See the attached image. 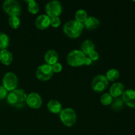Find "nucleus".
Returning <instances> with one entry per match:
<instances>
[{
    "mask_svg": "<svg viewBox=\"0 0 135 135\" xmlns=\"http://www.w3.org/2000/svg\"><path fill=\"white\" fill-rule=\"evenodd\" d=\"M26 92L22 89H15L11 91L7 96V100L9 104L17 108H22L26 102Z\"/></svg>",
    "mask_w": 135,
    "mask_h": 135,
    "instance_id": "f257e3e1",
    "label": "nucleus"
},
{
    "mask_svg": "<svg viewBox=\"0 0 135 135\" xmlns=\"http://www.w3.org/2000/svg\"><path fill=\"white\" fill-rule=\"evenodd\" d=\"M84 26L83 23L79 22L76 20L69 21L63 26V32L71 38H79L81 34Z\"/></svg>",
    "mask_w": 135,
    "mask_h": 135,
    "instance_id": "f03ea898",
    "label": "nucleus"
},
{
    "mask_svg": "<svg viewBox=\"0 0 135 135\" xmlns=\"http://www.w3.org/2000/svg\"><path fill=\"white\" fill-rule=\"evenodd\" d=\"M86 55L80 50H73L68 54L67 61L69 65L72 67H80L84 65Z\"/></svg>",
    "mask_w": 135,
    "mask_h": 135,
    "instance_id": "7ed1b4c3",
    "label": "nucleus"
},
{
    "mask_svg": "<svg viewBox=\"0 0 135 135\" xmlns=\"http://www.w3.org/2000/svg\"><path fill=\"white\" fill-rule=\"evenodd\" d=\"M59 117L61 122L69 127L73 126L76 121V113L72 108H65L62 109L59 113Z\"/></svg>",
    "mask_w": 135,
    "mask_h": 135,
    "instance_id": "20e7f679",
    "label": "nucleus"
},
{
    "mask_svg": "<svg viewBox=\"0 0 135 135\" xmlns=\"http://www.w3.org/2000/svg\"><path fill=\"white\" fill-rule=\"evenodd\" d=\"M4 11L10 17H18L21 13V7L15 0H6L3 3Z\"/></svg>",
    "mask_w": 135,
    "mask_h": 135,
    "instance_id": "39448f33",
    "label": "nucleus"
},
{
    "mask_svg": "<svg viewBox=\"0 0 135 135\" xmlns=\"http://www.w3.org/2000/svg\"><path fill=\"white\" fill-rule=\"evenodd\" d=\"M3 86L7 91L14 90L17 89L18 85V78L17 75L12 72H8L4 75L2 80Z\"/></svg>",
    "mask_w": 135,
    "mask_h": 135,
    "instance_id": "423d86ee",
    "label": "nucleus"
},
{
    "mask_svg": "<svg viewBox=\"0 0 135 135\" xmlns=\"http://www.w3.org/2000/svg\"><path fill=\"white\" fill-rule=\"evenodd\" d=\"M54 75L52 67L48 64H43L40 65L36 71V76L38 80L41 81H46L51 79Z\"/></svg>",
    "mask_w": 135,
    "mask_h": 135,
    "instance_id": "0eeeda50",
    "label": "nucleus"
},
{
    "mask_svg": "<svg viewBox=\"0 0 135 135\" xmlns=\"http://www.w3.org/2000/svg\"><path fill=\"white\" fill-rule=\"evenodd\" d=\"M108 84L109 81L105 76L103 75H98L92 79V88L94 92L100 93L106 89Z\"/></svg>",
    "mask_w": 135,
    "mask_h": 135,
    "instance_id": "6e6552de",
    "label": "nucleus"
},
{
    "mask_svg": "<svg viewBox=\"0 0 135 135\" xmlns=\"http://www.w3.org/2000/svg\"><path fill=\"white\" fill-rule=\"evenodd\" d=\"M46 12L50 18L59 17L62 12L61 3L56 0L50 1L46 5Z\"/></svg>",
    "mask_w": 135,
    "mask_h": 135,
    "instance_id": "1a4fd4ad",
    "label": "nucleus"
},
{
    "mask_svg": "<svg viewBox=\"0 0 135 135\" xmlns=\"http://www.w3.org/2000/svg\"><path fill=\"white\" fill-rule=\"evenodd\" d=\"M26 104L32 109H38L42 105V98L38 93H30L26 98Z\"/></svg>",
    "mask_w": 135,
    "mask_h": 135,
    "instance_id": "9d476101",
    "label": "nucleus"
},
{
    "mask_svg": "<svg viewBox=\"0 0 135 135\" xmlns=\"http://www.w3.org/2000/svg\"><path fill=\"white\" fill-rule=\"evenodd\" d=\"M121 98L128 107L135 108V90L128 89L125 90Z\"/></svg>",
    "mask_w": 135,
    "mask_h": 135,
    "instance_id": "9b49d317",
    "label": "nucleus"
},
{
    "mask_svg": "<svg viewBox=\"0 0 135 135\" xmlns=\"http://www.w3.org/2000/svg\"><path fill=\"white\" fill-rule=\"evenodd\" d=\"M125 86L121 83H115L111 86L109 94L114 98H119L125 92Z\"/></svg>",
    "mask_w": 135,
    "mask_h": 135,
    "instance_id": "f8f14e48",
    "label": "nucleus"
},
{
    "mask_svg": "<svg viewBox=\"0 0 135 135\" xmlns=\"http://www.w3.org/2000/svg\"><path fill=\"white\" fill-rule=\"evenodd\" d=\"M35 25L38 29L45 30L50 26V18L47 15H41L36 19Z\"/></svg>",
    "mask_w": 135,
    "mask_h": 135,
    "instance_id": "ddd939ff",
    "label": "nucleus"
},
{
    "mask_svg": "<svg viewBox=\"0 0 135 135\" xmlns=\"http://www.w3.org/2000/svg\"><path fill=\"white\" fill-rule=\"evenodd\" d=\"M58 58H59L58 54L56 51L53 50H48L44 55V59L45 61L46 62V64H48L51 66L57 63Z\"/></svg>",
    "mask_w": 135,
    "mask_h": 135,
    "instance_id": "4468645a",
    "label": "nucleus"
},
{
    "mask_svg": "<svg viewBox=\"0 0 135 135\" xmlns=\"http://www.w3.org/2000/svg\"><path fill=\"white\" fill-rule=\"evenodd\" d=\"M83 25L87 30H92L100 26V21L94 17H88Z\"/></svg>",
    "mask_w": 135,
    "mask_h": 135,
    "instance_id": "2eb2a0df",
    "label": "nucleus"
},
{
    "mask_svg": "<svg viewBox=\"0 0 135 135\" xmlns=\"http://www.w3.org/2000/svg\"><path fill=\"white\" fill-rule=\"evenodd\" d=\"M13 54L7 50H1L0 51V61L5 65H9L13 61Z\"/></svg>",
    "mask_w": 135,
    "mask_h": 135,
    "instance_id": "dca6fc26",
    "label": "nucleus"
},
{
    "mask_svg": "<svg viewBox=\"0 0 135 135\" xmlns=\"http://www.w3.org/2000/svg\"><path fill=\"white\" fill-rule=\"evenodd\" d=\"M47 109L51 113L57 114V113H60L63 108H62V105L59 102L55 100H51L47 103Z\"/></svg>",
    "mask_w": 135,
    "mask_h": 135,
    "instance_id": "f3484780",
    "label": "nucleus"
},
{
    "mask_svg": "<svg viewBox=\"0 0 135 135\" xmlns=\"http://www.w3.org/2000/svg\"><path fill=\"white\" fill-rule=\"evenodd\" d=\"M81 50L80 51L83 52L85 55H88L92 51L94 50L95 45L93 42L90 40H86L83 42L81 44Z\"/></svg>",
    "mask_w": 135,
    "mask_h": 135,
    "instance_id": "a211bd4d",
    "label": "nucleus"
},
{
    "mask_svg": "<svg viewBox=\"0 0 135 135\" xmlns=\"http://www.w3.org/2000/svg\"><path fill=\"white\" fill-rule=\"evenodd\" d=\"M120 76L119 71L118 70L115 69H112L108 71L106 73V75L105 77L108 79V81H115L117 79H119Z\"/></svg>",
    "mask_w": 135,
    "mask_h": 135,
    "instance_id": "6ab92c4d",
    "label": "nucleus"
},
{
    "mask_svg": "<svg viewBox=\"0 0 135 135\" xmlns=\"http://www.w3.org/2000/svg\"><path fill=\"white\" fill-rule=\"evenodd\" d=\"M9 45V36L5 33L0 32V50H7Z\"/></svg>",
    "mask_w": 135,
    "mask_h": 135,
    "instance_id": "aec40b11",
    "label": "nucleus"
},
{
    "mask_svg": "<svg viewBox=\"0 0 135 135\" xmlns=\"http://www.w3.org/2000/svg\"><path fill=\"white\" fill-rule=\"evenodd\" d=\"M88 17V14L84 9H79L75 13V20L81 23H84Z\"/></svg>",
    "mask_w": 135,
    "mask_h": 135,
    "instance_id": "412c9836",
    "label": "nucleus"
},
{
    "mask_svg": "<svg viewBox=\"0 0 135 135\" xmlns=\"http://www.w3.org/2000/svg\"><path fill=\"white\" fill-rule=\"evenodd\" d=\"M28 3V10L31 14L35 15L38 13L39 11V5L38 3L36 2L34 0H29V1H26Z\"/></svg>",
    "mask_w": 135,
    "mask_h": 135,
    "instance_id": "4be33fe9",
    "label": "nucleus"
},
{
    "mask_svg": "<svg viewBox=\"0 0 135 135\" xmlns=\"http://www.w3.org/2000/svg\"><path fill=\"white\" fill-rule=\"evenodd\" d=\"M124 102L121 98H116L112 103V108L114 111H120L123 107Z\"/></svg>",
    "mask_w": 135,
    "mask_h": 135,
    "instance_id": "5701e85b",
    "label": "nucleus"
},
{
    "mask_svg": "<svg viewBox=\"0 0 135 135\" xmlns=\"http://www.w3.org/2000/svg\"><path fill=\"white\" fill-rule=\"evenodd\" d=\"M9 26L13 29H17L21 25V19L18 17H10L8 20Z\"/></svg>",
    "mask_w": 135,
    "mask_h": 135,
    "instance_id": "b1692460",
    "label": "nucleus"
},
{
    "mask_svg": "<svg viewBox=\"0 0 135 135\" xmlns=\"http://www.w3.org/2000/svg\"><path fill=\"white\" fill-rule=\"evenodd\" d=\"M113 98L109 94V93H105L101 96L100 98V101H101V103L104 105H109L112 104V102H113Z\"/></svg>",
    "mask_w": 135,
    "mask_h": 135,
    "instance_id": "393cba45",
    "label": "nucleus"
},
{
    "mask_svg": "<svg viewBox=\"0 0 135 135\" xmlns=\"http://www.w3.org/2000/svg\"><path fill=\"white\" fill-rule=\"evenodd\" d=\"M61 25V19L59 17L50 18V25L54 28H57Z\"/></svg>",
    "mask_w": 135,
    "mask_h": 135,
    "instance_id": "a878e982",
    "label": "nucleus"
},
{
    "mask_svg": "<svg viewBox=\"0 0 135 135\" xmlns=\"http://www.w3.org/2000/svg\"><path fill=\"white\" fill-rule=\"evenodd\" d=\"M51 67H52L53 72L54 73H59L62 71V69H63V67H62L61 64L59 63H56L55 64H54L53 65H51Z\"/></svg>",
    "mask_w": 135,
    "mask_h": 135,
    "instance_id": "bb28decb",
    "label": "nucleus"
},
{
    "mask_svg": "<svg viewBox=\"0 0 135 135\" xmlns=\"http://www.w3.org/2000/svg\"><path fill=\"white\" fill-rule=\"evenodd\" d=\"M88 56H89L88 57H89L92 61H96L99 59V54L95 50L91 51V52L88 54Z\"/></svg>",
    "mask_w": 135,
    "mask_h": 135,
    "instance_id": "cd10ccee",
    "label": "nucleus"
},
{
    "mask_svg": "<svg viewBox=\"0 0 135 135\" xmlns=\"http://www.w3.org/2000/svg\"><path fill=\"white\" fill-rule=\"evenodd\" d=\"M7 95V90L3 86H0V100L5 99Z\"/></svg>",
    "mask_w": 135,
    "mask_h": 135,
    "instance_id": "c85d7f7f",
    "label": "nucleus"
},
{
    "mask_svg": "<svg viewBox=\"0 0 135 135\" xmlns=\"http://www.w3.org/2000/svg\"><path fill=\"white\" fill-rule=\"evenodd\" d=\"M92 61L89 57H86L85 60H84V65H90L91 63H92Z\"/></svg>",
    "mask_w": 135,
    "mask_h": 135,
    "instance_id": "c756f323",
    "label": "nucleus"
}]
</instances>
